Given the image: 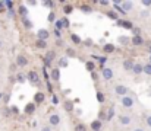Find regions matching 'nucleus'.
Here are the masks:
<instances>
[{"label": "nucleus", "mask_w": 151, "mask_h": 131, "mask_svg": "<svg viewBox=\"0 0 151 131\" xmlns=\"http://www.w3.org/2000/svg\"><path fill=\"white\" fill-rule=\"evenodd\" d=\"M119 121H120L123 125H128V124H131V117H129V115H120V117H119Z\"/></svg>", "instance_id": "obj_13"}, {"label": "nucleus", "mask_w": 151, "mask_h": 131, "mask_svg": "<svg viewBox=\"0 0 151 131\" xmlns=\"http://www.w3.org/2000/svg\"><path fill=\"white\" fill-rule=\"evenodd\" d=\"M91 128L94 131H100L101 130V121H99V120H97V121H93V123H91Z\"/></svg>", "instance_id": "obj_17"}, {"label": "nucleus", "mask_w": 151, "mask_h": 131, "mask_svg": "<svg viewBox=\"0 0 151 131\" xmlns=\"http://www.w3.org/2000/svg\"><path fill=\"white\" fill-rule=\"evenodd\" d=\"M19 15H22V18H27L28 15V9L25 6H19Z\"/></svg>", "instance_id": "obj_22"}, {"label": "nucleus", "mask_w": 151, "mask_h": 131, "mask_svg": "<svg viewBox=\"0 0 151 131\" xmlns=\"http://www.w3.org/2000/svg\"><path fill=\"white\" fill-rule=\"evenodd\" d=\"M54 18H56V16H54V12H50V15H49V21L53 22V21H54Z\"/></svg>", "instance_id": "obj_42"}, {"label": "nucleus", "mask_w": 151, "mask_h": 131, "mask_svg": "<svg viewBox=\"0 0 151 131\" xmlns=\"http://www.w3.org/2000/svg\"><path fill=\"white\" fill-rule=\"evenodd\" d=\"M54 58V51H49L46 55V64H50V61Z\"/></svg>", "instance_id": "obj_21"}, {"label": "nucleus", "mask_w": 151, "mask_h": 131, "mask_svg": "<svg viewBox=\"0 0 151 131\" xmlns=\"http://www.w3.org/2000/svg\"><path fill=\"white\" fill-rule=\"evenodd\" d=\"M63 108H65V111H68V112H72V111H73V102H70V101H66V102H65V105H63Z\"/></svg>", "instance_id": "obj_15"}, {"label": "nucleus", "mask_w": 151, "mask_h": 131, "mask_svg": "<svg viewBox=\"0 0 151 131\" xmlns=\"http://www.w3.org/2000/svg\"><path fill=\"white\" fill-rule=\"evenodd\" d=\"M44 102V93L43 92H37L34 96V103H41Z\"/></svg>", "instance_id": "obj_10"}, {"label": "nucleus", "mask_w": 151, "mask_h": 131, "mask_svg": "<svg viewBox=\"0 0 151 131\" xmlns=\"http://www.w3.org/2000/svg\"><path fill=\"white\" fill-rule=\"evenodd\" d=\"M132 67H134V61H132V60H125V61H123V69H125L126 72L132 70Z\"/></svg>", "instance_id": "obj_12"}, {"label": "nucleus", "mask_w": 151, "mask_h": 131, "mask_svg": "<svg viewBox=\"0 0 151 131\" xmlns=\"http://www.w3.org/2000/svg\"><path fill=\"white\" fill-rule=\"evenodd\" d=\"M145 121H147V125H148V127L151 128V115H148V117L145 118Z\"/></svg>", "instance_id": "obj_43"}, {"label": "nucleus", "mask_w": 151, "mask_h": 131, "mask_svg": "<svg viewBox=\"0 0 151 131\" xmlns=\"http://www.w3.org/2000/svg\"><path fill=\"white\" fill-rule=\"evenodd\" d=\"M12 112H15V114H18V108H16V106H12Z\"/></svg>", "instance_id": "obj_51"}, {"label": "nucleus", "mask_w": 151, "mask_h": 131, "mask_svg": "<svg viewBox=\"0 0 151 131\" xmlns=\"http://www.w3.org/2000/svg\"><path fill=\"white\" fill-rule=\"evenodd\" d=\"M132 72L135 73V74H141L142 73V64H134V67H132Z\"/></svg>", "instance_id": "obj_14"}, {"label": "nucleus", "mask_w": 151, "mask_h": 131, "mask_svg": "<svg viewBox=\"0 0 151 131\" xmlns=\"http://www.w3.org/2000/svg\"><path fill=\"white\" fill-rule=\"evenodd\" d=\"M99 117H100V120H99V121H103V120H106V112H104V111H100Z\"/></svg>", "instance_id": "obj_36"}, {"label": "nucleus", "mask_w": 151, "mask_h": 131, "mask_svg": "<svg viewBox=\"0 0 151 131\" xmlns=\"http://www.w3.org/2000/svg\"><path fill=\"white\" fill-rule=\"evenodd\" d=\"M150 58H151V57H150Z\"/></svg>", "instance_id": "obj_60"}, {"label": "nucleus", "mask_w": 151, "mask_h": 131, "mask_svg": "<svg viewBox=\"0 0 151 131\" xmlns=\"http://www.w3.org/2000/svg\"><path fill=\"white\" fill-rule=\"evenodd\" d=\"M104 63H106V58H101L100 57V64H104Z\"/></svg>", "instance_id": "obj_53"}, {"label": "nucleus", "mask_w": 151, "mask_h": 131, "mask_svg": "<svg viewBox=\"0 0 151 131\" xmlns=\"http://www.w3.org/2000/svg\"><path fill=\"white\" fill-rule=\"evenodd\" d=\"M43 4H44V6H47V7H53V6H54V3H53V1H44Z\"/></svg>", "instance_id": "obj_41"}, {"label": "nucleus", "mask_w": 151, "mask_h": 131, "mask_svg": "<svg viewBox=\"0 0 151 131\" xmlns=\"http://www.w3.org/2000/svg\"><path fill=\"white\" fill-rule=\"evenodd\" d=\"M70 38H72V41H73V44H76V45H78V44H81V38H79L78 35H75V34H73V35H72Z\"/></svg>", "instance_id": "obj_31"}, {"label": "nucleus", "mask_w": 151, "mask_h": 131, "mask_svg": "<svg viewBox=\"0 0 151 131\" xmlns=\"http://www.w3.org/2000/svg\"><path fill=\"white\" fill-rule=\"evenodd\" d=\"M113 117H114V109H113V108H110V109L107 111V114H106V120H107V121H110Z\"/></svg>", "instance_id": "obj_24"}, {"label": "nucleus", "mask_w": 151, "mask_h": 131, "mask_svg": "<svg viewBox=\"0 0 151 131\" xmlns=\"http://www.w3.org/2000/svg\"><path fill=\"white\" fill-rule=\"evenodd\" d=\"M59 66L60 67H68V60L66 58H60L59 60Z\"/></svg>", "instance_id": "obj_30"}, {"label": "nucleus", "mask_w": 151, "mask_h": 131, "mask_svg": "<svg viewBox=\"0 0 151 131\" xmlns=\"http://www.w3.org/2000/svg\"><path fill=\"white\" fill-rule=\"evenodd\" d=\"M142 73L151 76V64H147V66H142Z\"/></svg>", "instance_id": "obj_27"}, {"label": "nucleus", "mask_w": 151, "mask_h": 131, "mask_svg": "<svg viewBox=\"0 0 151 131\" xmlns=\"http://www.w3.org/2000/svg\"><path fill=\"white\" fill-rule=\"evenodd\" d=\"M66 54L70 55V57H73V55H75V51H73L72 48H68V50H66Z\"/></svg>", "instance_id": "obj_35"}, {"label": "nucleus", "mask_w": 151, "mask_h": 131, "mask_svg": "<svg viewBox=\"0 0 151 131\" xmlns=\"http://www.w3.org/2000/svg\"><path fill=\"white\" fill-rule=\"evenodd\" d=\"M148 95H150V96H151V90H150V92H148Z\"/></svg>", "instance_id": "obj_58"}, {"label": "nucleus", "mask_w": 151, "mask_h": 131, "mask_svg": "<svg viewBox=\"0 0 151 131\" xmlns=\"http://www.w3.org/2000/svg\"><path fill=\"white\" fill-rule=\"evenodd\" d=\"M22 25L27 28V29H29V28H32V22L28 19V18H22Z\"/></svg>", "instance_id": "obj_18"}, {"label": "nucleus", "mask_w": 151, "mask_h": 131, "mask_svg": "<svg viewBox=\"0 0 151 131\" xmlns=\"http://www.w3.org/2000/svg\"><path fill=\"white\" fill-rule=\"evenodd\" d=\"M35 47L40 48V50H44V48H47V42H46V41H41V40H37Z\"/></svg>", "instance_id": "obj_19"}, {"label": "nucleus", "mask_w": 151, "mask_h": 131, "mask_svg": "<svg viewBox=\"0 0 151 131\" xmlns=\"http://www.w3.org/2000/svg\"><path fill=\"white\" fill-rule=\"evenodd\" d=\"M60 23H62V28H69V25H70V22H69V19H68V18L60 19Z\"/></svg>", "instance_id": "obj_26"}, {"label": "nucleus", "mask_w": 151, "mask_h": 131, "mask_svg": "<svg viewBox=\"0 0 151 131\" xmlns=\"http://www.w3.org/2000/svg\"><path fill=\"white\" fill-rule=\"evenodd\" d=\"M103 77H104L106 80H110V79L113 77V70L109 69V67H103Z\"/></svg>", "instance_id": "obj_5"}, {"label": "nucleus", "mask_w": 151, "mask_h": 131, "mask_svg": "<svg viewBox=\"0 0 151 131\" xmlns=\"http://www.w3.org/2000/svg\"><path fill=\"white\" fill-rule=\"evenodd\" d=\"M91 44H93V41H91V40H85V45H88V47H90Z\"/></svg>", "instance_id": "obj_49"}, {"label": "nucleus", "mask_w": 151, "mask_h": 131, "mask_svg": "<svg viewBox=\"0 0 151 131\" xmlns=\"http://www.w3.org/2000/svg\"><path fill=\"white\" fill-rule=\"evenodd\" d=\"M113 51H114V45L113 44H106L104 45V52L109 54V52H113Z\"/></svg>", "instance_id": "obj_20"}, {"label": "nucleus", "mask_w": 151, "mask_h": 131, "mask_svg": "<svg viewBox=\"0 0 151 131\" xmlns=\"http://www.w3.org/2000/svg\"><path fill=\"white\" fill-rule=\"evenodd\" d=\"M114 92H116L117 95H120V96H126V93H128V87L123 86V85H117V86L114 87Z\"/></svg>", "instance_id": "obj_2"}, {"label": "nucleus", "mask_w": 151, "mask_h": 131, "mask_svg": "<svg viewBox=\"0 0 151 131\" xmlns=\"http://www.w3.org/2000/svg\"><path fill=\"white\" fill-rule=\"evenodd\" d=\"M3 6H4V3H1V1H0V12H3Z\"/></svg>", "instance_id": "obj_54"}, {"label": "nucleus", "mask_w": 151, "mask_h": 131, "mask_svg": "<svg viewBox=\"0 0 151 131\" xmlns=\"http://www.w3.org/2000/svg\"><path fill=\"white\" fill-rule=\"evenodd\" d=\"M51 102H53L54 105H57V102H59V98H57L56 95H53V96H51Z\"/></svg>", "instance_id": "obj_37"}, {"label": "nucleus", "mask_w": 151, "mask_h": 131, "mask_svg": "<svg viewBox=\"0 0 151 131\" xmlns=\"http://www.w3.org/2000/svg\"><path fill=\"white\" fill-rule=\"evenodd\" d=\"M122 105H123L125 108H131V106L134 105V99H132L131 96H123V98H122Z\"/></svg>", "instance_id": "obj_4"}, {"label": "nucleus", "mask_w": 151, "mask_h": 131, "mask_svg": "<svg viewBox=\"0 0 151 131\" xmlns=\"http://www.w3.org/2000/svg\"><path fill=\"white\" fill-rule=\"evenodd\" d=\"M129 41L128 38H125V37H119V42H122V44H126Z\"/></svg>", "instance_id": "obj_38"}, {"label": "nucleus", "mask_w": 151, "mask_h": 131, "mask_svg": "<svg viewBox=\"0 0 151 131\" xmlns=\"http://www.w3.org/2000/svg\"><path fill=\"white\" fill-rule=\"evenodd\" d=\"M81 10H82L84 13H91V7L87 6V4H82V6H81Z\"/></svg>", "instance_id": "obj_29"}, {"label": "nucleus", "mask_w": 151, "mask_h": 131, "mask_svg": "<svg viewBox=\"0 0 151 131\" xmlns=\"http://www.w3.org/2000/svg\"><path fill=\"white\" fill-rule=\"evenodd\" d=\"M1 47H3V41L0 40V48H1Z\"/></svg>", "instance_id": "obj_56"}, {"label": "nucleus", "mask_w": 151, "mask_h": 131, "mask_svg": "<svg viewBox=\"0 0 151 131\" xmlns=\"http://www.w3.org/2000/svg\"><path fill=\"white\" fill-rule=\"evenodd\" d=\"M49 123H50V125H59V123H60V117L57 115V114H51L50 118H49Z\"/></svg>", "instance_id": "obj_6"}, {"label": "nucleus", "mask_w": 151, "mask_h": 131, "mask_svg": "<svg viewBox=\"0 0 151 131\" xmlns=\"http://www.w3.org/2000/svg\"><path fill=\"white\" fill-rule=\"evenodd\" d=\"M0 98H1V95H0Z\"/></svg>", "instance_id": "obj_59"}, {"label": "nucleus", "mask_w": 151, "mask_h": 131, "mask_svg": "<svg viewBox=\"0 0 151 131\" xmlns=\"http://www.w3.org/2000/svg\"><path fill=\"white\" fill-rule=\"evenodd\" d=\"M16 64H18L19 67H25V66L28 64V58H27L25 55H18V57H16Z\"/></svg>", "instance_id": "obj_3"}, {"label": "nucleus", "mask_w": 151, "mask_h": 131, "mask_svg": "<svg viewBox=\"0 0 151 131\" xmlns=\"http://www.w3.org/2000/svg\"><path fill=\"white\" fill-rule=\"evenodd\" d=\"M34 111H35V103H34V102H32V103H28V105L25 106V112H27L28 115L32 114Z\"/></svg>", "instance_id": "obj_16"}, {"label": "nucleus", "mask_w": 151, "mask_h": 131, "mask_svg": "<svg viewBox=\"0 0 151 131\" xmlns=\"http://www.w3.org/2000/svg\"><path fill=\"white\" fill-rule=\"evenodd\" d=\"M16 80H18V82H25V77H24L22 74H18V76H16Z\"/></svg>", "instance_id": "obj_40"}, {"label": "nucleus", "mask_w": 151, "mask_h": 131, "mask_svg": "<svg viewBox=\"0 0 151 131\" xmlns=\"http://www.w3.org/2000/svg\"><path fill=\"white\" fill-rule=\"evenodd\" d=\"M75 131H87V127H85L84 124H78V125L75 127Z\"/></svg>", "instance_id": "obj_32"}, {"label": "nucleus", "mask_w": 151, "mask_h": 131, "mask_svg": "<svg viewBox=\"0 0 151 131\" xmlns=\"http://www.w3.org/2000/svg\"><path fill=\"white\" fill-rule=\"evenodd\" d=\"M41 131H51V128H50V127H47V125H46V127H43V128H41Z\"/></svg>", "instance_id": "obj_47"}, {"label": "nucleus", "mask_w": 151, "mask_h": 131, "mask_svg": "<svg viewBox=\"0 0 151 131\" xmlns=\"http://www.w3.org/2000/svg\"><path fill=\"white\" fill-rule=\"evenodd\" d=\"M107 16H109V18H111V19H117V13H116V12H111V10H110V12H107Z\"/></svg>", "instance_id": "obj_33"}, {"label": "nucleus", "mask_w": 151, "mask_h": 131, "mask_svg": "<svg viewBox=\"0 0 151 131\" xmlns=\"http://www.w3.org/2000/svg\"><path fill=\"white\" fill-rule=\"evenodd\" d=\"M148 51H150V52H151V47H150V48H148Z\"/></svg>", "instance_id": "obj_57"}, {"label": "nucleus", "mask_w": 151, "mask_h": 131, "mask_svg": "<svg viewBox=\"0 0 151 131\" xmlns=\"http://www.w3.org/2000/svg\"><path fill=\"white\" fill-rule=\"evenodd\" d=\"M141 3H142L144 6H147V7H150V6H151V0H142Z\"/></svg>", "instance_id": "obj_39"}, {"label": "nucleus", "mask_w": 151, "mask_h": 131, "mask_svg": "<svg viewBox=\"0 0 151 131\" xmlns=\"http://www.w3.org/2000/svg\"><path fill=\"white\" fill-rule=\"evenodd\" d=\"M117 25L122 26V28H126V29H132V28H134V25H132L131 21H119Z\"/></svg>", "instance_id": "obj_9"}, {"label": "nucleus", "mask_w": 151, "mask_h": 131, "mask_svg": "<svg viewBox=\"0 0 151 131\" xmlns=\"http://www.w3.org/2000/svg\"><path fill=\"white\" fill-rule=\"evenodd\" d=\"M120 7H122V10L126 13V12L132 10V7H134V3H132V1H129V0H126V1H120Z\"/></svg>", "instance_id": "obj_1"}, {"label": "nucleus", "mask_w": 151, "mask_h": 131, "mask_svg": "<svg viewBox=\"0 0 151 131\" xmlns=\"http://www.w3.org/2000/svg\"><path fill=\"white\" fill-rule=\"evenodd\" d=\"M134 131H144V130H142V128H135Z\"/></svg>", "instance_id": "obj_55"}, {"label": "nucleus", "mask_w": 151, "mask_h": 131, "mask_svg": "<svg viewBox=\"0 0 151 131\" xmlns=\"http://www.w3.org/2000/svg\"><path fill=\"white\" fill-rule=\"evenodd\" d=\"M56 28H57V31L62 28V23H60V21H57V22H56Z\"/></svg>", "instance_id": "obj_46"}, {"label": "nucleus", "mask_w": 151, "mask_h": 131, "mask_svg": "<svg viewBox=\"0 0 151 131\" xmlns=\"http://www.w3.org/2000/svg\"><path fill=\"white\" fill-rule=\"evenodd\" d=\"M51 79L54 82H59L60 80V72H59V69H53L51 70Z\"/></svg>", "instance_id": "obj_11"}, {"label": "nucleus", "mask_w": 151, "mask_h": 131, "mask_svg": "<svg viewBox=\"0 0 151 131\" xmlns=\"http://www.w3.org/2000/svg\"><path fill=\"white\" fill-rule=\"evenodd\" d=\"M4 4L7 6V9H9V10H10V9H12V6H13V3H12V1H6Z\"/></svg>", "instance_id": "obj_45"}, {"label": "nucleus", "mask_w": 151, "mask_h": 131, "mask_svg": "<svg viewBox=\"0 0 151 131\" xmlns=\"http://www.w3.org/2000/svg\"><path fill=\"white\" fill-rule=\"evenodd\" d=\"M100 4H101V6H107V4H109V1H106V0H103V1H100Z\"/></svg>", "instance_id": "obj_50"}, {"label": "nucleus", "mask_w": 151, "mask_h": 131, "mask_svg": "<svg viewBox=\"0 0 151 131\" xmlns=\"http://www.w3.org/2000/svg\"><path fill=\"white\" fill-rule=\"evenodd\" d=\"M37 35H38V40H41V41H46V40L49 38V35H50V34H49V31H47V29H40Z\"/></svg>", "instance_id": "obj_8"}, {"label": "nucleus", "mask_w": 151, "mask_h": 131, "mask_svg": "<svg viewBox=\"0 0 151 131\" xmlns=\"http://www.w3.org/2000/svg\"><path fill=\"white\" fill-rule=\"evenodd\" d=\"M142 42H144V41H142V38H141L139 35H138V37H134V38H132V44H134V45H141Z\"/></svg>", "instance_id": "obj_25"}, {"label": "nucleus", "mask_w": 151, "mask_h": 131, "mask_svg": "<svg viewBox=\"0 0 151 131\" xmlns=\"http://www.w3.org/2000/svg\"><path fill=\"white\" fill-rule=\"evenodd\" d=\"M85 67H87V70H88V72H94L96 64H94L93 61H87V63H85Z\"/></svg>", "instance_id": "obj_23"}, {"label": "nucleus", "mask_w": 151, "mask_h": 131, "mask_svg": "<svg viewBox=\"0 0 151 131\" xmlns=\"http://www.w3.org/2000/svg\"><path fill=\"white\" fill-rule=\"evenodd\" d=\"M97 101H99V102H101V103L104 102V95H103L101 92H97Z\"/></svg>", "instance_id": "obj_34"}, {"label": "nucleus", "mask_w": 151, "mask_h": 131, "mask_svg": "<svg viewBox=\"0 0 151 131\" xmlns=\"http://www.w3.org/2000/svg\"><path fill=\"white\" fill-rule=\"evenodd\" d=\"M132 29H134V34H135L134 37H138L139 35V28H132Z\"/></svg>", "instance_id": "obj_44"}, {"label": "nucleus", "mask_w": 151, "mask_h": 131, "mask_svg": "<svg viewBox=\"0 0 151 131\" xmlns=\"http://www.w3.org/2000/svg\"><path fill=\"white\" fill-rule=\"evenodd\" d=\"M54 35H56L57 38H60V31H57V29H56V31H54Z\"/></svg>", "instance_id": "obj_48"}, {"label": "nucleus", "mask_w": 151, "mask_h": 131, "mask_svg": "<svg viewBox=\"0 0 151 131\" xmlns=\"http://www.w3.org/2000/svg\"><path fill=\"white\" fill-rule=\"evenodd\" d=\"M4 102H6V103L9 102V95H6V96H4Z\"/></svg>", "instance_id": "obj_52"}, {"label": "nucleus", "mask_w": 151, "mask_h": 131, "mask_svg": "<svg viewBox=\"0 0 151 131\" xmlns=\"http://www.w3.org/2000/svg\"><path fill=\"white\" fill-rule=\"evenodd\" d=\"M28 80L31 83H34V85H38V74L35 72H29L28 73Z\"/></svg>", "instance_id": "obj_7"}, {"label": "nucleus", "mask_w": 151, "mask_h": 131, "mask_svg": "<svg viewBox=\"0 0 151 131\" xmlns=\"http://www.w3.org/2000/svg\"><path fill=\"white\" fill-rule=\"evenodd\" d=\"M72 10H73V7H72L70 4H68V6H65V7H63V12H65L66 15H69V13H72Z\"/></svg>", "instance_id": "obj_28"}]
</instances>
